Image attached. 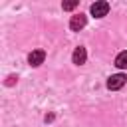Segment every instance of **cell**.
<instances>
[{"instance_id":"cell-1","label":"cell","mask_w":127,"mask_h":127,"mask_svg":"<svg viewBox=\"0 0 127 127\" xmlns=\"http://www.w3.org/2000/svg\"><path fill=\"white\" fill-rule=\"evenodd\" d=\"M125 81H127V77H125L123 73H115V75H111V77L107 79V89H111V91L121 89V87L125 85Z\"/></svg>"},{"instance_id":"cell-7","label":"cell","mask_w":127,"mask_h":127,"mask_svg":"<svg viewBox=\"0 0 127 127\" xmlns=\"http://www.w3.org/2000/svg\"><path fill=\"white\" fill-rule=\"evenodd\" d=\"M77 4H79L77 0H73V2H64V4H62V8H64V10H73Z\"/></svg>"},{"instance_id":"cell-4","label":"cell","mask_w":127,"mask_h":127,"mask_svg":"<svg viewBox=\"0 0 127 127\" xmlns=\"http://www.w3.org/2000/svg\"><path fill=\"white\" fill-rule=\"evenodd\" d=\"M71 60H73V64H75V65H81V64H85V60H87V52H85V48H83V46H77V48L73 50V56H71Z\"/></svg>"},{"instance_id":"cell-3","label":"cell","mask_w":127,"mask_h":127,"mask_svg":"<svg viewBox=\"0 0 127 127\" xmlns=\"http://www.w3.org/2000/svg\"><path fill=\"white\" fill-rule=\"evenodd\" d=\"M85 24H87V18H85L83 14H75V16H71V20H69V28H71L73 32H79Z\"/></svg>"},{"instance_id":"cell-2","label":"cell","mask_w":127,"mask_h":127,"mask_svg":"<svg viewBox=\"0 0 127 127\" xmlns=\"http://www.w3.org/2000/svg\"><path fill=\"white\" fill-rule=\"evenodd\" d=\"M107 12H109V4L105 0H99V2L91 4V14L95 18H103V16H107Z\"/></svg>"},{"instance_id":"cell-5","label":"cell","mask_w":127,"mask_h":127,"mask_svg":"<svg viewBox=\"0 0 127 127\" xmlns=\"http://www.w3.org/2000/svg\"><path fill=\"white\" fill-rule=\"evenodd\" d=\"M44 58H46V52L44 50H34V52H30V56H28V64L30 65H40L42 62H44Z\"/></svg>"},{"instance_id":"cell-6","label":"cell","mask_w":127,"mask_h":127,"mask_svg":"<svg viewBox=\"0 0 127 127\" xmlns=\"http://www.w3.org/2000/svg\"><path fill=\"white\" fill-rule=\"evenodd\" d=\"M115 65H117L119 69H127V50L121 52V54L115 58Z\"/></svg>"}]
</instances>
